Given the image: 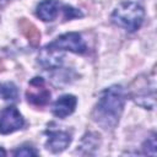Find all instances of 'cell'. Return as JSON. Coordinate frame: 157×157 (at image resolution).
<instances>
[{
  "label": "cell",
  "mask_w": 157,
  "mask_h": 157,
  "mask_svg": "<svg viewBox=\"0 0 157 157\" xmlns=\"http://www.w3.org/2000/svg\"><path fill=\"white\" fill-rule=\"evenodd\" d=\"M126 92L120 85H113L105 88L92 112V119L103 129H114L121 117L125 104Z\"/></svg>",
  "instance_id": "cell-1"
},
{
  "label": "cell",
  "mask_w": 157,
  "mask_h": 157,
  "mask_svg": "<svg viewBox=\"0 0 157 157\" xmlns=\"http://www.w3.org/2000/svg\"><path fill=\"white\" fill-rule=\"evenodd\" d=\"M145 17L144 7L134 1H123L113 11L110 20L114 25L125 28L129 32L137 31Z\"/></svg>",
  "instance_id": "cell-2"
},
{
  "label": "cell",
  "mask_w": 157,
  "mask_h": 157,
  "mask_svg": "<svg viewBox=\"0 0 157 157\" xmlns=\"http://www.w3.org/2000/svg\"><path fill=\"white\" fill-rule=\"evenodd\" d=\"M131 99L145 109H153L156 102V78L155 72L148 75H141L136 77L129 90Z\"/></svg>",
  "instance_id": "cell-3"
},
{
  "label": "cell",
  "mask_w": 157,
  "mask_h": 157,
  "mask_svg": "<svg viewBox=\"0 0 157 157\" xmlns=\"http://www.w3.org/2000/svg\"><path fill=\"white\" fill-rule=\"evenodd\" d=\"M52 48H55L58 50H69L76 54H83L87 50V47L81 37L80 33L77 32H70L65 33L58 38H55L50 44Z\"/></svg>",
  "instance_id": "cell-4"
},
{
  "label": "cell",
  "mask_w": 157,
  "mask_h": 157,
  "mask_svg": "<svg viewBox=\"0 0 157 157\" xmlns=\"http://www.w3.org/2000/svg\"><path fill=\"white\" fill-rule=\"evenodd\" d=\"M26 98L28 103L37 107L45 105L50 101V92L45 88L43 77H33L29 81L28 90L26 92Z\"/></svg>",
  "instance_id": "cell-5"
},
{
  "label": "cell",
  "mask_w": 157,
  "mask_h": 157,
  "mask_svg": "<svg viewBox=\"0 0 157 157\" xmlns=\"http://www.w3.org/2000/svg\"><path fill=\"white\" fill-rule=\"evenodd\" d=\"M25 125V120L17 108L7 107L0 113V134H11L20 130Z\"/></svg>",
  "instance_id": "cell-6"
},
{
  "label": "cell",
  "mask_w": 157,
  "mask_h": 157,
  "mask_svg": "<svg viewBox=\"0 0 157 157\" xmlns=\"http://www.w3.org/2000/svg\"><path fill=\"white\" fill-rule=\"evenodd\" d=\"M48 135L45 147L53 153H59L64 151L71 142V135L67 131L63 130H48L45 131Z\"/></svg>",
  "instance_id": "cell-7"
},
{
  "label": "cell",
  "mask_w": 157,
  "mask_h": 157,
  "mask_svg": "<svg viewBox=\"0 0 157 157\" xmlns=\"http://www.w3.org/2000/svg\"><path fill=\"white\" fill-rule=\"evenodd\" d=\"M63 53L55 48H52L49 44L40 49L38 54V61L44 69H58L63 64Z\"/></svg>",
  "instance_id": "cell-8"
},
{
  "label": "cell",
  "mask_w": 157,
  "mask_h": 157,
  "mask_svg": "<svg viewBox=\"0 0 157 157\" xmlns=\"http://www.w3.org/2000/svg\"><path fill=\"white\" fill-rule=\"evenodd\" d=\"M77 99L72 94H64L59 97L55 103L53 104V114L58 118H66L67 115L72 114L75 108H76Z\"/></svg>",
  "instance_id": "cell-9"
},
{
  "label": "cell",
  "mask_w": 157,
  "mask_h": 157,
  "mask_svg": "<svg viewBox=\"0 0 157 157\" xmlns=\"http://www.w3.org/2000/svg\"><path fill=\"white\" fill-rule=\"evenodd\" d=\"M60 4L56 0H43L37 5L36 15L38 18H40L44 22L54 21V18L58 16Z\"/></svg>",
  "instance_id": "cell-10"
},
{
  "label": "cell",
  "mask_w": 157,
  "mask_h": 157,
  "mask_svg": "<svg viewBox=\"0 0 157 157\" xmlns=\"http://www.w3.org/2000/svg\"><path fill=\"white\" fill-rule=\"evenodd\" d=\"M18 26H20V29H21L22 34L27 38L29 44L33 45V47H37L39 44V40H40L39 29L31 21H28L27 18H21L18 21Z\"/></svg>",
  "instance_id": "cell-11"
},
{
  "label": "cell",
  "mask_w": 157,
  "mask_h": 157,
  "mask_svg": "<svg viewBox=\"0 0 157 157\" xmlns=\"http://www.w3.org/2000/svg\"><path fill=\"white\" fill-rule=\"evenodd\" d=\"M17 94H18L17 87L12 82H6V83L2 85V87H1V96H2L4 99L13 101V99L17 98Z\"/></svg>",
  "instance_id": "cell-12"
},
{
  "label": "cell",
  "mask_w": 157,
  "mask_h": 157,
  "mask_svg": "<svg viewBox=\"0 0 157 157\" xmlns=\"http://www.w3.org/2000/svg\"><path fill=\"white\" fill-rule=\"evenodd\" d=\"M63 13H64V18L65 20H72V18L83 16V13L80 10H77V9L72 7V6H69V5L63 6Z\"/></svg>",
  "instance_id": "cell-13"
},
{
  "label": "cell",
  "mask_w": 157,
  "mask_h": 157,
  "mask_svg": "<svg viewBox=\"0 0 157 157\" xmlns=\"http://www.w3.org/2000/svg\"><path fill=\"white\" fill-rule=\"evenodd\" d=\"M38 152L32 147V146H21L17 150L13 151V156H20V157H28V156H37Z\"/></svg>",
  "instance_id": "cell-14"
},
{
  "label": "cell",
  "mask_w": 157,
  "mask_h": 157,
  "mask_svg": "<svg viewBox=\"0 0 157 157\" xmlns=\"http://www.w3.org/2000/svg\"><path fill=\"white\" fill-rule=\"evenodd\" d=\"M156 146H157V144H156V136H155V135H152L148 140H146V141H145V144H144L142 148H144L145 153L156 155Z\"/></svg>",
  "instance_id": "cell-15"
},
{
  "label": "cell",
  "mask_w": 157,
  "mask_h": 157,
  "mask_svg": "<svg viewBox=\"0 0 157 157\" xmlns=\"http://www.w3.org/2000/svg\"><path fill=\"white\" fill-rule=\"evenodd\" d=\"M0 155H2V156H5V155H6V152H5V151H4L2 148H0Z\"/></svg>",
  "instance_id": "cell-16"
}]
</instances>
